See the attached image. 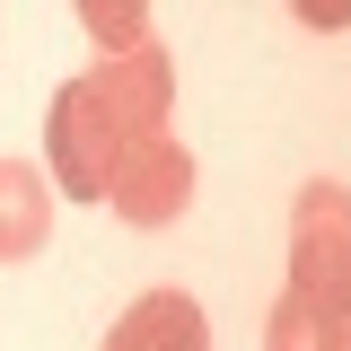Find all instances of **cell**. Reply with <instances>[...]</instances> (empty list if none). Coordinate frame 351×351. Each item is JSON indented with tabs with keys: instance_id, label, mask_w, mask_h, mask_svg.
I'll return each instance as SVG.
<instances>
[{
	"instance_id": "cell-1",
	"label": "cell",
	"mask_w": 351,
	"mask_h": 351,
	"mask_svg": "<svg viewBox=\"0 0 351 351\" xmlns=\"http://www.w3.org/2000/svg\"><path fill=\"white\" fill-rule=\"evenodd\" d=\"M281 307H299L316 325H351V193L343 184H299L290 202V281H281Z\"/></svg>"
},
{
	"instance_id": "cell-2",
	"label": "cell",
	"mask_w": 351,
	"mask_h": 351,
	"mask_svg": "<svg viewBox=\"0 0 351 351\" xmlns=\"http://www.w3.org/2000/svg\"><path fill=\"white\" fill-rule=\"evenodd\" d=\"M123 149H132V123H123V106L106 97V71L62 80L53 114H44V176H53L62 193H80V202H106Z\"/></svg>"
},
{
	"instance_id": "cell-3",
	"label": "cell",
	"mask_w": 351,
	"mask_h": 351,
	"mask_svg": "<svg viewBox=\"0 0 351 351\" xmlns=\"http://www.w3.org/2000/svg\"><path fill=\"white\" fill-rule=\"evenodd\" d=\"M106 202H114L132 228H167V219L193 202V149H184L176 132H158V141H132L123 167H114V184H106Z\"/></svg>"
},
{
	"instance_id": "cell-4",
	"label": "cell",
	"mask_w": 351,
	"mask_h": 351,
	"mask_svg": "<svg viewBox=\"0 0 351 351\" xmlns=\"http://www.w3.org/2000/svg\"><path fill=\"white\" fill-rule=\"evenodd\" d=\"M97 351H211V316L193 290H141Z\"/></svg>"
},
{
	"instance_id": "cell-5",
	"label": "cell",
	"mask_w": 351,
	"mask_h": 351,
	"mask_svg": "<svg viewBox=\"0 0 351 351\" xmlns=\"http://www.w3.org/2000/svg\"><path fill=\"white\" fill-rule=\"evenodd\" d=\"M44 237H53V184H44V167L0 158V263L44 255Z\"/></svg>"
},
{
	"instance_id": "cell-6",
	"label": "cell",
	"mask_w": 351,
	"mask_h": 351,
	"mask_svg": "<svg viewBox=\"0 0 351 351\" xmlns=\"http://www.w3.org/2000/svg\"><path fill=\"white\" fill-rule=\"evenodd\" d=\"M80 27L106 44V62H123V53H141V44H149V9H123V0L106 9V0H88V9H80Z\"/></svg>"
},
{
	"instance_id": "cell-7",
	"label": "cell",
	"mask_w": 351,
	"mask_h": 351,
	"mask_svg": "<svg viewBox=\"0 0 351 351\" xmlns=\"http://www.w3.org/2000/svg\"><path fill=\"white\" fill-rule=\"evenodd\" d=\"M299 27H351V0H299Z\"/></svg>"
},
{
	"instance_id": "cell-8",
	"label": "cell",
	"mask_w": 351,
	"mask_h": 351,
	"mask_svg": "<svg viewBox=\"0 0 351 351\" xmlns=\"http://www.w3.org/2000/svg\"><path fill=\"white\" fill-rule=\"evenodd\" d=\"M343 351H351V325H343Z\"/></svg>"
}]
</instances>
